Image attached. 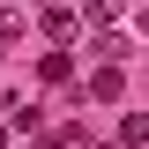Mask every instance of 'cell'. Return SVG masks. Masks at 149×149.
I'll use <instances>...</instances> for the list:
<instances>
[{"mask_svg":"<svg viewBox=\"0 0 149 149\" xmlns=\"http://www.w3.org/2000/svg\"><path fill=\"white\" fill-rule=\"evenodd\" d=\"M90 52H97V60H112V67H119V60L134 52V37H127V30H97V37H90Z\"/></svg>","mask_w":149,"mask_h":149,"instance_id":"obj_1","label":"cell"},{"mask_svg":"<svg viewBox=\"0 0 149 149\" xmlns=\"http://www.w3.org/2000/svg\"><path fill=\"white\" fill-rule=\"evenodd\" d=\"M119 90H127V82H119V67H112V60H97V74H90V97H97V104H112Z\"/></svg>","mask_w":149,"mask_h":149,"instance_id":"obj_2","label":"cell"},{"mask_svg":"<svg viewBox=\"0 0 149 149\" xmlns=\"http://www.w3.org/2000/svg\"><path fill=\"white\" fill-rule=\"evenodd\" d=\"M74 22H82V8H45V37H60V45L74 37Z\"/></svg>","mask_w":149,"mask_h":149,"instance_id":"obj_3","label":"cell"},{"mask_svg":"<svg viewBox=\"0 0 149 149\" xmlns=\"http://www.w3.org/2000/svg\"><path fill=\"white\" fill-rule=\"evenodd\" d=\"M149 142V112H127V119H119V149H142Z\"/></svg>","mask_w":149,"mask_h":149,"instance_id":"obj_4","label":"cell"},{"mask_svg":"<svg viewBox=\"0 0 149 149\" xmlns=\"http://www.w3.org/2000/svg\"><path fill=\"white\" fill-rule=\"evenodd\" d=\"M37 74H45V82H67V74H74V60H67V52H45V60H37Z\"/></svg>","mask_w":149,"mask_h":149,"instance_id":"obj_5","label":"cell"},{"mask_svg":"<svg viewBox=\"0 0 149 149\" xmlns=\"http://www.w3.org/2000/svg\"><path fill=\"white\" fill-rule=\"evenodd\" d=\"M15 37H22V15H15V8H0V45H15Z\"/></svg>","mask_w":149,"mask_h":149,"instance_id":"obj_6","label":"cell"},{"mask_svg":"<svg viewBox=\"0 0 149 149\" xmlns=\"http://www.w3.org/2000/svg\"><path fill=\"white\" fill-rule=\"evenodd\" d=\"M0 142H8V127H0Z\"/></svg>","mask_w":149,"mask_h":149,"instance_id":"obj_7","label":"cell"},{"mask_svg":"<svg viewBox=\"0 0 149 149\" xmlns=\"http://www.w3.org/2000/svg\"><path fill=\"white\" fill-rule=\"evenodd\" d=\"M104 149H119V142H104Z\"/></svg>","mask_w":149,"mask_h":149,"instance_id":"obj_8","label":"cell"}]
</instances>
